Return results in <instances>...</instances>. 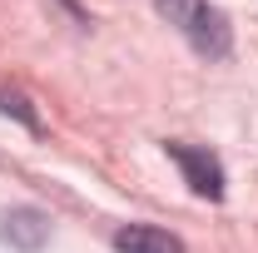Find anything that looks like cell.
<instances>
[{"instance_id":"obj_1","label":"cell","mask_w":258,"mask_h":253,"mask_svg":"<svg viewBox=\"0 0 258 253\" xmlns=\"http://www.w3.org/2000/svg\"><path fill=\"white\" fill-rule=\"evenodd\" d=\"M154 10L189 40L204 60H228V50H233V25H228V15L219 5H209V0H154Z\"/></svg>"},{"instance_id":"obj_2","label":"cell","mask_w":258,"mask_h":253,"mask_svg":"<svg viewBox=\"0 0 258 253\" xmlns=\"http://www.w3.org/2000/svg\"><path fill=\"white\" fill-rule=\"evenodd\" d=\"M164 149H169V159L184 169V184H189L199 199H209V204L224 199V184H228V179H224V164L209 154V149H194V144H179V139H169Z\"/></svg>"},{"instance_id":"obj_3","label":"cell","mask_w":258,"mask_h":253,"mask_svg":"<svg viewBox=\"0 0 258 253\" xmlns=\"http://www.w3.org/2000/svg\"><path fill=\"white\" fill-rule=\"evenodd\" d=\"M0 243H10L15 253H40L50 243V214H40L30 204L0 214Z\"/></svg>"},{"instance_id":"obj_4","label":"cell","mask_w":258,"mask_h":253,"mask_svg":"<svg viewBox=\"0 0 258 253\" xmlns=\"http://www.w3.org/2000/svg\"><path fill=\"white\" fill-rule=\"evenodd\" d=\"M114 248L119 253H184V243L169 233V228H154V223H129L114 233Z\"/></svg>"},{"instance_id":"obj_5","label":"cell","mask_w":258,"mask_h":253,"mask_svg":"<svg viewBox=\"0 0 258 253\" xmlns=\"http://www.w3.org/2000/svg\"><path fill=\"white\" fill-rule=\"evenodd\" d=\"M0 109H5V114H15L30 134H40V114L30 109V99L20 95V90H0Z\"/></svg>"},{"instance_id":"obj_6","label":"cell","mask_w":258,"mask_h":253,"mask_svg":"<svg viewBox=\"0 0 258 253\" xmlns=\"http://www.w3.org/2000/svg\"><path fill=\"white\" fill-rule=\"evenodd\" d=\"M60 5L75 15V20H80V25H90V15H85V5H80V0H60Z\"/></svg>"}]
</instances>
